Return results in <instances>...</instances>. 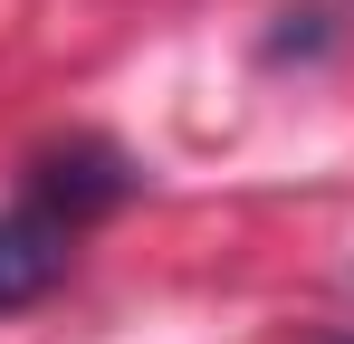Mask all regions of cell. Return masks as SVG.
<instances>
[{
    "mask_svg": "<svg viewBox=\"0 0 354 344\" xmlns=\"http://www.w3.org/2000/svg\"><path fill=\"white\" fill-rule=\"evenodd\" d=\"M29 201H48L58 220H96V211H115L124 201V163L106 153V144H77V153H48L39 163V182H29Z\"/></svg>",
    "mask_w": 354,
    "mask_h": 344,
    "instance_id": "7a4b0ae2",
    "label": "cell"
},
{
    "mask_svg": "<svg viewBox=\"0 0 354 344\" xmlns=\"http://www.w3.org/2000/svg\"><path fill=\"white\" fill-rule=\"evenodd\" d=\"M67 249H77V220H58L48 201L0 211V316H10V306H39V296L67 278Z\"/></svg>",
    "mask_w": 354,
    "mask_h": 344,
    "instance_id": "6da1fadb",
    "label": "cell"
}]
</instances>
